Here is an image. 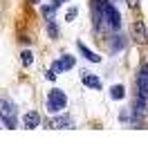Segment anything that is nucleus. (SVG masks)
<instances>
[{
	"label": "nucleus",
	"instance_id": "obj_10",
	"mask_svg": "<svg viewBox=\"0 0 148 148\" xmlns=\"http://www.w3.org/2000/svg\"><path fill=\"white\" fill-rule=\"evenodd\" d=\"M83 83L88 88H92V90H101V81L97 76H92V74H83Z\"/></svg>",
	"mask_w": 148,
	"mask_h": 148
},
{
	"label": "nucleus",
	"instance_id": "obj_2",
	"mask_svg": "<svg viewBox=\"0 0 148 148\" xmlns=\"http://www.w3.org/2000/svg\"><path fill=\"white\" fill-rule=\"evenodd\" d=\"M67 106V97H65L63 90H49L47 94V110L49 112H58Z\"/></svg>",
	"mask_w": 148,
	"mask_h": 148
},
{
	"label": "nucleus",
	"instance_id": "obj_16",
	"mask_svg": "<svg viewBox=\"0 0 148 148\" xmlns=\"http://www.w3.org/2000/svg\"><path fill=\"white\" fill-rule=\"evenodd\" d=\"M47 32H49V36H52V38H56V36H58V29H56V25H52V23H49Z\"/></svg>",
	"mask_w": 148,
	"mask_h": 148
},
{
	"label": "nucleus",
	"instance_id": "obj_14",
	"mask_svg": "<svg viewBox=\"0 0 148 148\" xmlns=\"http://www.w3.org/2000/svg\"><path fill=\"white\" fill-rule=\"evenodd\" d=\"M112 47V52H119L121 47H123V38L121 36H117V40H114V45H110Z\"/></svg>",
	"mask_w": 148,
	"mask_h": 148
},
{
	"label": "nucleus",
	"instance_id": "obj_13",
	"mask_svg": "<svg viewBox=\"0 0 148 148\" xmlns=\"http://www.w3.org/2000/svg\"><path fill=\"white\" fill-rule=\"evenodd\" d=\"M54 11H56L54 5H52V7H43V14L47 16V20H54Z\"/></svg>",
	"mask_w": 148,
	"mask_h": 148
},
{
	"label": "nucleus",
	"instance_id": "obj_9",
	"mask_svg": "<svg viewBox=\"0 0 148 148\" xmlns=\"http://www.w3.org/2000/svg\"><path fill=\"white\" fill-rule=\"evenodd\" d=\"M79 52H81V54H83L88 61H92V63H99V61H101V56H99V54H94L92 49H88L83 43H79Z\"/></svg>",
	"mask_w": 148,
	"mask_h": 148
},
{
	"label": "nucleus",
	"instance_id": "obj_12",
	"mask_svg": "<svg viewBox=\"0 0 148 148\" xmlns=\"http://www.w3.org/2000/svg\"><path fill=\"white\" fill-rule=\"evenodd\" d=\"M20 61H23V65H32V61H34V54H32L29 49H25V52L20 54Z\"/></svg>",
	"mask_w": 148,
	"mask_h": 148
},
{
	"label": "nucleus",
	"instance_id": "obj_17",
	"mask_svg": "<svg viewBox=\"0 0 148 148\" xmlns=\"http://www.w3.org/2000/svg\"><path fill=\"white\" fill-rule=\"evenodd\" d=\"M52 5H54L56 9H58V7H61V5H63V0H54V2H52Z\"/></svg>",
	"mask_w": 148,
	"mask_h": 148
},
{
	"label": "nucleus",
	"instance_id": "obj_19",
	"mask_svg": "<svg viewBox=\"0 0 148 148\" xmlns=\"http://www.w3.org/2000/svg\"><path fill=\"white\" fill-rule=\"evenodd\" d=\"M34 2H38V0H34Z\"/></svg>",
	"mask_w": 148,
	"mask_h": 148
},
{
	"label": "nucleus",
	"instance_id": "obj_1",
	"mask_svg": "<svg viewBox=\"0 0 148 148\" xmlns=\"http://www.w3.org/2000/svg\"><path fill=\"white\" fill-rule=\"evenodd\" d=\"M0 119L7 128H16L18 123V112H16V106L7 99H0Z\"/></svg>",
	"mask_w": 148,
	"mask_h": 148
},
{
	"label": "nucleus",
	"instance_id": "obj_8",
	"mask_svg": "<svg viewBox=\"0 0 148 148\" xmlns=\"http://www.w3.org/2000/svg\"><path fill=\"white\" fill-rule=\"evenodd\" d=\"M137 85H139V92H141V94H144V97L148 99V65H144V67H141Z\"/></svg>",
	"mask_w": 148,
	"mask_h": 148
},
{
	"label": "nucleus",
	"instance_id": "obj_6",
	"mask_svg": "<svg viewBox=\"0 0 148 148\" xmlns=\"http://www.w3.org/2000/svg\"><path fill=\"white\" fill-rule=\"evenodd\" d=\"M23 126L25 128H38L40 126V114L36 110H29L25 117H23Z\"/></svg>",
	"mask_w": 148,
	"mask_h": 148
},
{
	"label": "nucleus",
	"instance_id": "obj_18",
	"mask_svg": "<svg viewBox=\"0 0 148 148\" xmlns=\"http://www.w3.org/2000/svg\"><path fill=\"white\" fill-rule=\"evenodd\" d=\"M128 5H130V7H137V5H139V0H128Z\"/></svg>",
	"mask_w": 148,
	"mask_h": 148
},
{
	"label": "nucleus",
	"instance_id": "obj_5",
	"mask_svg": "<svg viewBox=\"0 0 148 148\" xmlns=\"http://www.w3.org/2000/svg\"><path fill=\"white\" fill-rule=\"evenodd\" d=\"M47 126L49 128H74V119L72 117H67V114H63V117H52V119L47 121Z\"/></svg>",
	"mask_w": 148,
	"mask_h": 148
},
{
	"label": "nucleus",
	"instance_id": "obj_3",
	"mask_svg": "<svg viewBox=\"0 0 148 148\" xmlns=\"http://www.w3.org/2000/svg\"><path fill=\"white\" fill-rule=\"evenodd\" d=\"M132 112H135L137 119H144V117L148 114V99L141 92H137L135 97H132Z\"/></svg>",
	"mask_w": 148,
	"mask_h": 148
},
{
	"label": "nucleus",
	"instance_id": "obj_4",
	"mask_svg": "<svg viewBox=\"0 0 148 148\" xmlns=\"http://www.w3.org/2000/svg\"><path fill=\"white\" fill-rule=\"evenodd\" d=\"M130 32H132L135 43H139V45H144V43L148 40V32H146V27H144V23H141V20H135V23H132V27H130Z\"/></svg>",
	"mask_w": 148,
	"mask_h": 148
},
{
	"label": "nucleus",
	"instance_id": "obj_7",
	"mask_svg": "<svg viewBox=\"0 0 148 148\" xmlns=\"http://www.w3.org/2000/svg\"><path fill=\"white\" fill-rule=\"evenodd\" d=\"M72 65H74V58H72V56H63L61 61H54V65H52V72H54V74H61L63 70H70Z\"/></svg>",
	"mask_w": 148,
	"mask_h": 148
},
{
	"label": "nucleus",
	"instance_id": "obj_11",
	"mask_svg": "<svg viewBox=\"0 0 148 148\" xmlns=\"http://www.w3.org/2000/svg\"><path fill=\"white\" fill-rule=\"evenodd\" d=\"M110 97H112V99H123V97H126V90H123V85H114V88L110 90Z\"/></svg>",
	"mask_w": 148,
	"mask_h": 148
},
{
	"label": "nucleus",
	"instance_id": "obj_15",
	"mask_svg": "<svg viewBox=\"0 0 148 148\" xmlns=\"http://www.w3.org/2000/svg\"><path fill=\"white\" fill-rule=\"evenodd\" d=\"M74 18H76V7H70L65 14V20H74Z\"/></svg>",
	"mask_w": 148,
	"mask_h": 148
}]
</instances>
